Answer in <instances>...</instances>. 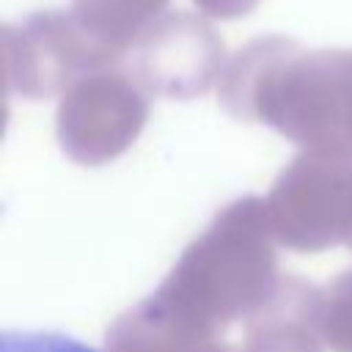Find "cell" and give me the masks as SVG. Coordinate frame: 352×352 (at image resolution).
<instances>
[{"label":"cell","instance_id":"4","mask_svg":"<svg viewBox=\"0 0 352 352\" xmlns=\"http://www.w3.org/2000/svg\"><path fill=\"white\" fill-rule=\"evenodd\" d=\"M267 223L278 245L319 253L346 245L352 234V160L297 154L264 198Z\"/></svg>","mask_w":352,"mask_h":352},{"label":"cell","instance_id":"2","mask_svg":"<svg viewBox=\"0 0 352 352\" xmlns=\"http://www.w3.org/2000/svg\"><path fill=\"white\" fill-rule=\"evenodd\" d=\"M272 242L264 198H239L187 245L154 294L190 327L217 341L231 322L256 314L278 289Z\"/></svg>","mask_w":352,"mask_h":352},{"label":"cell","instance_id":"5","mask_svg":"<svg viewBox=\"0 0 352 352\" xmlns=\"http://www.w3.org/2000/svg\"><path fill=\"white\" fill-rule=\"evenodd\" d=\"M148 118V91L129 66H107L80 77L58 104V140L69 160L104 165L124 154Z\"/></svg>","mask_w":352,"mask_h":352},{"label":"cell","instance_id":"7","mask_svg":"<svg viewBox=\"0 0 352 352\" xmlns=\"http://www.w3.org/2000/svg\"><path fill=\"white\" fill-rule=\"evenodd\" d=\"M236 352H324L319 289L297 275H283L272 297L245 319Z\"/></svg>","mask_w":352,"mask_h":352},{"label":"cell","instance_id":"10","mask_svg":"<svg viewBox=\"0 0 352 352\" xmlns=\"http://www.w3.org/2000/svg\"><path fill=\"white\" fill-rule=\"evenodd\" d=\"M319 330L330 352H352V270L319 289Z\"/></svg>","mask_w":352,"mask_h":352},{"label":"cell","instance_id":"6","mask_svg":"<svg viewBox=\"0 0 352 352\" xmlns=\"http://www.w3.org/2000/svg\"><path fill=\"white\" fill-rule=\"evenodd\" d=\"M129 72L157 96L190 99L220 82L226 44L214 28L190 11L162 14L129 50Z\"/></svg>","mask_w":352,"mask_h":352},{"label":"cell","instance_id":"13","mask_svg":"<svg viewBox=\"0 0 352 352\" xmlns=\"http://www.w3.org/2000/svg\"><path fill=\"white\" fill-rule=\"evenodd\" d=\"M346 248H349V250H352V234H349V239H346Z\"/></svg>","mask_w":352,"mask_h":352},{"label":"cell","instance_id":"1","mask_svg":"<svg viewBox=\"0 0 352 352\" xmlns=\"http://www.w3.org/2000/svg\"><path fill=\"white\" fill-rule=\"evenodd\" d=\"M217 94L239 121L267 124L308 154L352 160V50L261 36L226 63Z\"/></svg>","mask_w":352,"mask_h":352},{"label":"cell","instance_id":"3","mask_svg":"<svg viewBox=\"0 0 352 352\" xmlns=\"http://www.w3.org/2000/svg\"><path fill=\"white\" fill-rule=\"evenodd\" d=\"M116 55L74 14L38 11L19 25L3 28L6 94L50 99L66 94L80 77L116 66Z\"/></svg>","mask_w":352,"mask_h":352},{"label":"cell","instance_id":"9","mask_svg":"<svg viewBox=\"0 0 352 352\" xmlns=\"http://www.w3.org/2000/svg\"><path fill=\"white\" fill-rule=\"evenodd\" d=\"M168 0H72V14L116 55H126L135 41L165 14Z\"/></svg>","mask_w":352,"mask_h":352},{"label":"cell","instance_id":"8","mask_svg":"<svg viewBox=\"0 0 352 352\" xmlns=\"http://www.w3.org/2000/svg\"><path fill=\"white\" fill-rule=\"evenodd\" d=\"M214 338L179 319L157 294L124 311L104 333L107 352H206Z\"/></svg>","mask_w":352,"mask_h":352},{"label":"cell","instance_id":"12","mask_svg":"<svg viewBox=\"0 0 352 352\" xmlns=\"http://www.w3.org/2000/svg\"><path fill=\"white\" fill-rule=\"evenodd\" d=\"M204 14L217 16V19H236L250 14L261 0H192Z\"/></svg>","mask_w":352,"mask_h":352},{"label":"cell","instance_id":"11","mask_svg":"<svg viewBox=\"0 0 352 352\" xmlns=\"http://www.w3.org/2000/svg\"><path fill=\"white\" fill-rule=\"evenodd\" d=\"M0 352H96L69 336L41 333V330H14L3 333Z\"/></svg>","mask_w":352,"mask_h":352}]
</instances>
